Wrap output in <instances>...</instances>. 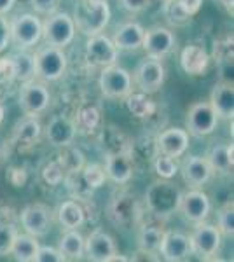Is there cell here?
Here are the masks:
<instances>
[{
	"mask_svg": "<svg viewBox=\"0 0 234 262\" xmlns=\"http://www.w3.org/2000/svg\"><path fill=\"white\" fill-rule=\"evenodd\" d=\"M74 25L75 28L91 37L98 35L105 30L110 21V7L107 0H80L74 11Z\"/></svg>",
	"mask_w": 234,
	"mask_h": 262,
	"instance_id": "1",
	"label": "cell"
},
{
	"mask_svg": "<svg viewBox=\"0 0 234 262\" xmlns=\"http://www.w3.org/2000/svg\"><path fill=\"white\" fill-rule=\"evenodd\" d=\"M182 192L175 184L168 179H159L152 182L145 191L147 210L157 219H168L178 210Z\"/></svg>",
	"mask_w": 234,
	"mask_h": 262,
	"instance_id": "2",
	"label": "cell"
},
{
	"mask_svg": "<svg viewBox=\"0 0 234 262\" xmlns=\"http://www.w3.org/2000/svg\"><path fill=\"white\" fill-rule=\"evenodd\" d=\"M33 67H35V77L46 82L58 81L67 70V54L61 48L46 46L33 54Z\"/></svg>",
	"mask_w": 234,
	"mask_h": 262,
	"instance_id": "3",
	"label": "cell"
},
{
	"mask_svg": "<svg viewBox=\"0 0 234 262\" xmlns=\"http://www.w3.org/2000/svg\"><path fill=\"white\" fill-rule=\"evenodd\" d=\"M42 37L46 44L54 48H67L75 37V25L67 12H51L42 23Z\"/></svg>",
	"mask_w": 234,
	"mask_h": 262,
	"instance_id": "4",
	"label": "cell"
},
{
	"mask_svg": "<svg viewBox=\"0 0 234 262\" xmlns=\"http://www.w3.org/2000/svg\"><path fill=\"white\" fill-rule=\"evenodd\" d=\"M100 90L107 98H126L133 91L131 74L126 69H122V67L116 65V63L103 67V70L100 74Z\"/></svg>",
	"mask_w": 234,
	"mask_h": 262,
	"instance_id": "5",
	"label": "cell"
},
{
	"mask_svg": "<svg viewBox=\"0 0 234 262\" xmlns=\"http://www.w3.org/2000/svg\"><path fill=\"white\" fill-rule=\"evenodd\" d=\"M217 117L215 111L208 101H196L189 107L185 117V131L193 137H208L217 128Z\"/></svg>",
	"mask_w": 234,
	"mask_h": 262,
	"instance_id": "6",
	"label": "cell"
},
{
	"mask_svg": "<svg viewBox=\"0 0 234 262\" xmlns=\"http://www.w3.org/2000/svg\"><path fill=\"white\" fill-rule=\"evenodd\" d=\"M190 238V247H193V255H199L201 259H211L217 255L220 245H222V234L219 227L214 224H206L205 221L198 222L193 231Z\"/></svg>",
	"mask_w": 234,
	"mask_h": 262,
	"instance_id": "7",
	"label": "cell"
},
{
	"mask_svg": "<svg viewBox=\"0 0 234 262\" xmlns=\"http://www.w3.org/2000/svg\"><path fill=\"white\" fill-rule=\"evenodd\" d=\"M51 103V93L44 82L28 79L19 90V107L28 116H39L48 111Z\"/></svg>",
	"mask_w": 234,
	"mask_h": 262,
	"instance_id": "8",
	"label": "cell"
},
{
	"mask_svg": "<svg viewBox=\"0 0 234 262\" xmlns=\"http://www.w3.org/2000/svg\"><path fill=\"white\" fill-rule=\"evenodd\" d=\"M11 40L21 49H28L42 39V21L35 14H19L9 23Z\"/></svg>",
	"mask_w": 234,
	"mask_h": 262,
	"instance_id": "9",
	"label": "cell"
},
{
	"mask_svg": "<svg viewBox=\"0 0 234 262\" xmlns=\"http://www.w3.org/2000/svg\"><path fill=\"white\" fill-rule=\"evenodd\" d=\"M175 44H177V39L169 28L156 25V27H151L143 32L142 48L145 49L148 58L163 60L164 56H168V54L175 49Z\"/></svg>",
	"mask_w": 234,
	"mask_h": 262,
	"instance_id": "10",
	"label": "cell"
},
{
	"mask_svg": "<svg viewBox=\"0 0 234 262\" xmlns=\"http://www.w3.org/2000/svg\"><path fill=\"white\" fill-rule=\"evenodd\" d=\"M133 82L142 93L152 95L159 91L164 82V67L163 63L156 58H147L142 63H138L137 70L133 74Z\"/></svg>",
	"mask_w": 234,
	"mask_h": 262,
	"instance_id": "11",
	"label": "cell"
},
{
	"mask_svg": "<svg viewBox=\"0 0 234 262\" xmlns=\"http://www.w3.org/2000/svg\"><path fill=\"white\" fill-rule=\"evenodd\" d=\"M21 226L25 227V231L28 234L35 236V238H42L46 236L51 229V222H53V215L51 210L42 203H33L21 210L19 213Z\"/></svg>",
	"mask_w": 234,
	"mask_h": 262,
	"instance_id": "12",
	"label": "cell"
},
{
	"mask_svg": "<svg viewBox=\"0 0 234 262\" xmlns=\"http://www.w3.org/2000/svg\"><path fill=\"white\" fill-rule=\"evenodd\" d=\"M84 255L93 262H112L117 255L114 238L105 231H93L84 238Z\"/></svg>",
	"mask_w": 234,
	"mask_h": 262,
	"instance_id": "13",
	"label": "cell"
},
{
	"mask_svg": "<svg viewBox=\"0 0 234 262\" xmlns=\"http://www.w3.org/2000/svg\"><path fill=\"white\" fill-rule=\"evenodd\" d=\"M107 215L116 226H131L140 219V208L138 203L135 200V196L127 192H119L112 198L109 208H107Z\"/></svg>",
	"mask_w": 234,
	"mask_h": 262,
	"instance_id": "14",
	"label": "cell"
},
{
	"mask_svg": "<svg viewBox=\"0 0 234 262\" xmlns=\"http://www.w3.org/2000/svg\"><path fill=\"white\" fill-rule=\"evenodd\" d=\"M210 210V198L199 189H190L185 194H182L180 203H178V212L184 215L185 221L194 224L206 221Z\"/></svg>",
	"mask_w": 234,
	"mask_h": 262,
	"instance_id": "15",
	"label": "cell"
},
{
	"mask_svg": "<svg viewBox=\"0 0 234 262\" xmlns=\"http://www.w3.org/2000/svg\"><path fill=\"white\" fill-rule=\"evenodd\" d=\"M86 60L95 67H109L117 61V48L112 39L101 35H91L86 42Z\"/></svg>",
	"mask_w": 234,
	"mask_h": 262,
	"instance_id": "16",
	"label": "cell"
},
{
	"mask_svg": "<svg viewBox=\"0 0 234 262\" xmlns=\"http://www.w3.org/2000/svg\"><path fill=\"white\" fill-rule=\"evenodd\" d=\"M159 253L168 262H182L193 255L190 238L180 231H164Z\"/></svg>",
	"mask_w": 234,
	"mask_h": 262,
	"instance_id": "17",
	"label": "cell"
},
{
	"mask_svg": "<svg viewBox=\"0 0 234 262\" xmlns=\"http://www.w3.org/2000/svg\"><path fill=\"white\" fill-rule=\"evenodd\" d=\"M156 147L159 154L169 156V158H180L189 147V133L180 128L164 129L156 138Z\"/></svg>",
	"mask_w": 234,
	"mask_h": 262,
	"instance_id": "18",
	"label": "cell"
},
{
	"mask_svg": "<svg viewBox=\"0 0 234 262\" xmlns=\"http://www.w3.org/2000/svg\"><path fill=\"white\" fill-rule=\"evenodd\" d=\"M75 135H77V129H75L74 119L67 116H54L46 128V137H48L51 145L54 147L72 145Z\"/></svg>",
	"mask_w": 234,
	"mask_h": 262,
	"instance_id": "19",
	"label": "cell"
},
{
	"mask_svg": "<svg viewBox=\"0 0 234 262\" xmlns=\"http://www.w3.org/2000/svg\"><path fill=\"white\" fill-rule=\"evenodd\" d=\"M100 145L103 149L105 156L109 154H131L133 150V140L114 124L103 126L100 137Z\"/></svg>",
	"mask_w": 234,
	"mask_h": 262,
	"instance_id": "20",
	"label": "cell"
},
{
	"mask_svg": "<svg viewBox=\"0 0 234 262\" xmlns=\"http://www.w3.org/2000/svg\"><path fill=\"white\" fill-rule=\"evenodd\" d=\"M219 119H232L234 116V88L231 82L219 81L211 90L210 101Z\"/></svg>",
	"mask_w": 234,
	"mask_h": 262,
	"instance_id": "21",
	"label": "cell"
},
{
	"mask_svg": "<svg viewBox=\"0 0 234 262\" xmlns=\"http://www.w3.org/2000/svg\"><path fill=\"white\" fill-rule=\"evenodd\" d=\"M211 173H214V170H211L208 159L201 158V156H190V158H187L185 161L182 163V175H184V180L194 189L205 185L206 182L211 179Z\"/></svg>",
	"mask_w": 234,
	"mask_h": 262,
	"instance_id": "22",
	"label": "cell"
},
{
	"mask_svg": "<svg viewBox=\"0 0 234 262\" xmlns=\"http://www.w3.org/2000/svg\"><path fill=\"white\" fill-rule=\"evenodd\" d=\"M105 173L116 184H126L133 177L135 159L131 154H109L105 156Z\"/></svg>",
	"mask_w": 234,
	"mask_h": 262,
	"instance_id": "23",
	"label": "cell"
},
{
	"mask_svg": "<svg viewBox=\"0 0 234 262\" xmlns=\"http://www.w3.org/2000/svg\"><path fill=\"white\" fill-rule=\"evenodd\" d=\"M232 35H225L214 42V58L220 70V81L232 84V58H234Z\"/></svg>",
	"mask_w": 234,
	"mask_h": 262,
	"instance_id": "24",
	"label": "cell"
},
{
	"mask_svg": "<svg viewBox=\"0 0 234 262\" xmlns=\"http://www.w3.org/2000/svg\"><path fill=\"white\" fill-rule=\"evenodd\" d=\"M180 65L185 74L189 75H203L210 65V56H208L206 49L201 46L189 44L182 49L180 54Z\"/></svg>",
	"mask_w": 234,
	"mask_h": 262,
	"instance_id": "25",
	"label": "cell"
},
{
	"mask_svg": "<svg viewBox=\"0 0 234 262\" xmlns=\"http://www.w3.org/2000/svg\"><path fill=\"white\" fill-rule=\"evenodd\" d=\"M143 32L145 30L138 23H133V21L124 23L114 33L112 42L117 48V51H137L138 48H142Z\"/></svg>",
	"mask_w": 234,
	"mask_h": 262,
	"instance_id": "26",
	"label": "cell"
},
{
	"mask_svg": "<svg viewBox=\"0 0 234 262\" xmlns=\"http://www.w3.org/2000/svg\"><path fill=\"white\" fill-rule=\"evenodd\" d=\"M42 133V126L39 119H35V116H28L23 117L21 121H18V124L14 126L12 131V142L18 143V145H32Z\"/></svg>",
	"mask_w": 234,
	"mask_h": 262,
	"instance_id": "27",
	"label": "cell"
},
{
	"mask_svg": "<svg viewBox=\"0 0 234 262\" xmlns=\"http://www.w3.org/2000/svg\"><path fill=\"white\" fill-rule=\"evenodd\" d=\"M100 122H101V112L93 103H86L82 107H79L77 114L74 117L75 129H77V133L82 135H91L93 131H96L100 128Z\"/></svg>",
	"mask_w": 234,
	"mask_h": 262,
	"instance_id": "28",
	"label": "cell"
},
{
	"mask_svg": "<svg viewBox=\"0 0 234 262\" xmlns=\"http://www.w3.org/2000/svg\"><path fill=\"white\" fill-rule=\"evenodd\" d=\"M58 250L65 260H79L84 257V236L77 229H67L59 238Z\"/></svg>",
	"mask_w": 234,
	"mask_h": 262,
	"instance_id": "29",
	"label": "cell"
},
{
	"mask_svg": "<svg viewBox=\"0 0 234 262\" xmlns=\"http://www.w3.org/2000/svg\"><path fill=\"white\" fill-rule=\"evenodd\" d=\"M58 221L65 229H77L86 221V212L79 201H65L58 208Z\"/></svg>",
	"mask_w": 234,
	"mask_h": 262,
	"instance_id": "30",
	"label": "cell"
},
{
	"mask_svg": "<svg viewBox=\"0 0 234 262\" xmlns=\"http://www.w3.org/2000/svg\"><path fill=\"white\" fill-rule=\"evenodd\" d=\"M39 242L32 234H16L14 243L11 247V255L18 262H35Z\"/></svg>",
	"mask_w": 234,
	"mask_h": 262,
	"instance_id": "31",
	"label": "cell"
},
{
	"mask_svg": "<svg viewBox=\"0 0 234 262\" xmlns=\"http://www.w3.org/2000/svg\"><path fill=\"white\" fill-rule=\"evenodd\" d=\"M164 231L159 226H142L138 232V252L145 255H154L159 253L161 242H163Z\"/></svg>",
	"mask_w": 234,
	"mask_h": 262,
	"instance_id": "32",
	"label": "cell"
},
{
	"mask_svg": "<svg viewBox=\"0 0 234 262\" xmlns=\"http://www.w3.org/2000/svg\"><path fill=\"white\" fill-rule=\"evenodd\" d=\"M126 108L130 111L131 116L138 117V119H148L154 116L156 112V103L151 100V96L147 93H133L126 96Z\"/></svg>",
	"mask_w": 234,
	"mask_h": 262,
	"instance_id": "33",
	"label": "cell"
},
{
	"mask_svg": "<svg viewBox=\"0 0 234 262\" xmlns=\"http://www.w3.org/2000/svg\"><path fill=\"white\" fill-rule=\"evenodd\" d=\"M232 149H234L232 143H229V145H215L206 158L211 170L222 173V175H231L234 166Z\"/></svg>",
	"mask_w": 234,
	"mask_h": 262,
	"instance_id": "34",
	"label": "cell"
},
{
	"mask_svg": "<svg viewBox=\"0 0 234 262\" xmlns=\"http://www.w3.org/2000/svg\"><path fill=\"white\" fill-rule=\"evenodd\" d=\"M63 180L67 182V187H69L70 194L77 201H88V200H91L93 191H95V189H91L86 184V180H84L82 171H80V170L72 171V173H67L65 179H63Z\"/></svg>",
	"mask_w": 234,
	"mask_h": 262,
	"instance_id": "35",
	"label": "cell"
},
{
	"mask_svg": "<svg viewBox=\"0 0 234 262\" xmlns=\"http://www.w3.org/2000/svg\"><path fill=\"white\" fill-rule=\"evenodd\" d=\"M164 18L172 27H184V25L190 23L193 16L187 12L184 7L180 6L178 0H164Z\"/></svg>",
	"mask_w": 234,
	"mask_h": 262,
	"instance_id": "36",
	"label": "cell"
},
{
	"mask_svg": "<svg viewBox=\"0 0 234 262\" xmlns=\"http://www.w3.org/2000/svg\"><path fill=\"white\" fill-rule=\"evenodd\" d=\"M61 149H63V152H59V156L56 159L63 166L65 175L67 173H72V171H77L84 166V154L79 149H74V147H70V145L61 147Z\"/></svg>",
	"mask_w": 234,
	"mask_h": 262,
	"instance_id": "37",
	"label": "cell"
},
{
	"mask_svg": "<svg viewBox=\"0 0 234 262\" xmlns=\"http://www.w3.org/2000/svg\"><path fill=\"white\" fill-rule=\"evenodd\" d=\"M14 61V72H16V79L18 81H28L33 79L35 75V67H33V54L27 53V51H21V53L11 56Z\"/></svg>",
	"mask_w": 234,
	"mask_h": 262,
	"instance_id": "38",
	"label": "cell"
},
{
	"mask_svg": "<svg viewBox=\"0 0 234 262\" xmlns=\"http://www.w3.org/2000/svg\"><path fill=\"white\" fill-rule=\"evenodd\" d=\"M217 227H219L220 234L232 238L234 236V206L232 200L224 203L220 210L217 212Z\"/></svg>",
	"mask_w": 234,
	"mask_h": 262,
	"instance_id": "39",
	"label": "cell"
},
{
	"mask_svg": "<svg viewBox=\"0 0 234 262\" xmlns=\"http://www.w3.org/2000/svg\"><path fill=\"white\" fill-rule=\"evenodd\" d=\"M80 171H82L84 180H86V184L91 189L101 187V185L105 184V180H107V173H105V168L100 166V164H96V163L84 164V166L80 168Z\"/></svg>",
	"mask_w": 234,
	"mask_h": 262,
	"instance_id": "40",
	"label": "cell"
},
{
	"mask_svg": "<svg viewBox=\"0 0 234 262\" xmlns=\"http://www.w3.org/2000/svg\"><path fill=\"white\" fill-rule=\"evenodd\" d=\"M154 168L159 179H173V177L178 173V163L177 158H169V156L164 154H157L156 161H154Z\"/></svg>",
	"mask_w": 234,
	"mask_h": 262,
	"instance_id": "41",
	"label": "cell"
},
{
	"mask_svg": "<svg viewBox=\"0 0 234 262\" xmlns=\"http://www.w3.org/2000/svg\"><path fill=\"white\" fill-rule=\"evenodd\" d=\"M16 234H18V231H16V227L12 224L0 221V257L11 253V247L14 243Z\"/></svg>",
	"mask_w": 234,
	"mask_h": 262,
	"instance_id": "42",
	"label": "cell"
},
{
	"mask_svg": "<svg viewBox=\"0 0 234 262\" xmlns=\"http://www.w3.org/2000/svg\"><path fill=\"white\" fill-rule=\"evenodd\" d=\"M42 177H44V180L48 182L49 185H58L65 179V171H63V166L59 164L58 159H53V161H49L44 166Z\"/></svg>",
	"mask_w": 234,
	"mask_h": 262,
	"instance_id": "43",
	"label": "cell"
},
{
	"mask_svg": "<svg viewBox=\"0 0 234 262\" xmlns=\"http://www.w3.org/2000/svg\"><path fill=\"white\" fill-rule=\"evenodd\" d=\"M16 81V72H14V61L11 56L0 58V84H11Z\"/></svg>",
	"mask_w": 234,
	"mask_h": 262,
	"instance_id": "44",
	"label": "cell"
},
{
	"mask_svg": "<svg viewBox=\"0 0 234 262\" xmlns=\"http://www.w3.org/2000/svg\"><path fill=\"white\" fill-rule=\"evenodd\" d=\"M35 262H65V257L59 253L58 248L53 247H40L37 250L35 255Z\"/></svg>",
	"mask_w": 234,
	"mask_h": 262,
	"instance_id": "45",
	"label": "cell"
},
{
	"mask_svg": "<svg viewBox=\"0 0 234 262\" xmlns=\"http://www.w3.org/2000/svg\"><path fill=\"white\" fill-rule=\"evenodd\" d=\"M6 179L12 185V187L19 189V187H25L28 177H27V171H25V168L11 166L9 170H7V173H6Z\"/></svg>",
	"mask_w": 234,
	"mask_h": 262,
	"instance_id": "46",
	"label": "cell"
},
{
	"mask_svg": "<svg viewBox=\"0 0 234 262\" xmlns=\"http://www.w3.org/2000/svg\"><path fill=\"white\" fill-rule=\"evenodd\" d=\"M59 0H30L32 7L39 14H51V12L56 11Z\"/></svg>",
	"mask_w": 234,
	"mask_h": 262,
	"instance_id": "47",
	"label": "cell"
},
{
	"mask_svg": "<svg viewBox=\"0 0 234 262\" xmlns=\"http://www.w3.org/2000/svg\"><path fill=\"white\" fill-rule=\"evenodd\" d=\"M11 42V30H9V23L4 18V14H0V53L6 51V48Z\"/></svg>",
	"mask_w": 234,
	"mask_h": 262,
	"instance_id": "48",
	"label": "cell"
},
{
	"mask_svg": "<svg viewBox=\"0 0 234 262\" xmlns=\"http://www.w3.org/2000/svg\"><path fill=\"white\" fill-rule=\"evenodd\" d=\"M122 7L130 12H142L152 4V0H121Z\"/></svg>",
	"mask_w": 234,
	"mask_h": 262,
	"instance_id": "49",
	"label": "cell"
},
{
	"mask_svg": "<svg viewBox=\"0 0 234 262\" xmlns=\"http://www.w3.org/2000/svg\"><path fill=\"white\" fill-rule=\"evenodd\" d=\"M178 2H180V6L184 7L190 16H194V14H198L199 9H201L203 0H178Z\"/></svg>",
	"mask_w": 234,
	"mask_h": 262,
	"instance_id": "50",
	"label": "cell"
},
{
	"mask_svg": "<svg viewBox=\"0 0 234 262\" xmlns=\"http://www.w3.org/2000/svg\"><path fill=\"white\" fill-rule=\"evenodd\" d=\"M16 0H0V14H7L14 7Z\"/></svg>",
	"mask_w": 234,
	"mask_h": 262,
	"instance_id": "51",
	"label": "cell"
},
{
	"mask_svg": "<svg viewBox=\"0 0 234 262\" xmlns=\"http://www.w3.org/2000/svg\"><path fill=\"white\" fill-rule=\"evenodd\" d=\"M217 2H219L220 6L229 12V14H232L234 12V0H217Z\"/></svg>",
	"mask_w": 234,
	"mask_h": 262,
	"instance_id": "52",
	"label": "cell"
},
{
	"mask_svg": "<svg viewBox=\"0 0 234 262\" xmlns=\"http://www.w3.org/2000/svg\"><path fill=\"white\" fill-rule=\"evenodd\" d=\"M4 116H6V108H4V105L0 103V124L4 122Z\"/></svg>",
	"mask_w": 234,
	"mask_h": 262,
	"instance_id": "53",
	"label": "cell"
},
{
	"mask_svg": "<svg viewBox=\"0 0 234 262\" xmlns=\"http://www.w3.org/2000/svg\"><path fill=\"white\" fill-rule=\"evenodd\" d=\"M0 86H2V84H0ZM0 93H2V88H0Z\"/></svg>",
	"mask_w": 234,
	"mask_h": 262,
	"instance_id": "54",
	"label": "cell"
},
{
	"mask_svg": "<svg viewBox=\"0 0 234 262\" xmlns=\"http://www.w3.org/2000/svg\"><path fill=\"white\" fill-rule=\"evenodd\" d=\"M28 2H30V0H28Z\"/></svg>",
	"mask_w": 234,
	"mask_h": 262,
	"instance_id": "55",
	"label": "cell"
},
{
	"mask_svg": "<svg viewBox=\"0 0 234 262\" xmlns=\"http://www.w3.org/2000/svg\"><path fill=\"white\" fill-rule=\"evenodd\" d=\"M163 2H164V0H163Z\"/></svg>",
	"mask_w": 234,
	"mask_h": 262,
	"instance_id": "56",
	"label": "cell"
}]
</instances>
